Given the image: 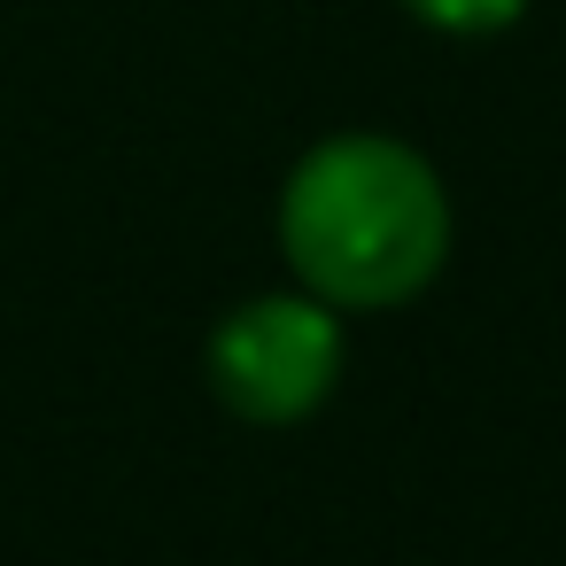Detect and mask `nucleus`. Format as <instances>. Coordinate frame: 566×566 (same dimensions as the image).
I'll return each instance as SVG.
<instances>
[{
  "mask_svg": "<svg viewBox=\"0 0 566 566\" xmlns=\"http://www.w3.org/2000/svg\"><path fill=\"white\" fill-rule=\"evenodd\" d=\"M280 256L334 311H396L450 264V187L396 133H334L280 187Z\"/></svg>",
  "mask_w": 566,
  "mask_h": 566,
  "instance_id": "1",
  "label": "nucleus"
},
{
  "mask_svg": "<svg viewBox=\"0 0 566 566\" xmlns=\"http://www.w3.org/2000/svg\"><path fill=\"white\" fill-rule=\"evenodd\" d=\"M202 373H210V396L233 419L295 427L342 380V311L318 303L311 287L249 295V303H233L218 318V334L202 349Z\"/></svg>",
  "mask_w": 566,
  "mask_h": 566,
  "instance_id": "2",
  "label": "nucleus"
},
{
  "mask_svg": "<svg viewBox=\"0 0 566 566\" xmlns=\"http://www.w3.org/2000/svg\"><path fill=\"white\" fill-rule=\"evenodd\" d=\"M403 9L427 24V32H450V40H489V32H512L527 17V0H403Z\"/></svg>",
  "mask_w": 566,
  "mask_h": 566,
  "instance_id": "3",
  "label": "nucleus"
}]
</instances>
